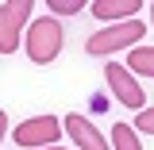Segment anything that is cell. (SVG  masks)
Returning a JSON list of instances; mask_svg holds the SVG:
<instances>
[{
  "label": "cell",
  "instance_id": "9",
  "mask_svg": "<svg viewBox=\"0 0 154 150\" xmlns=\"http://www.w3.org/2000/svg\"><path fill=\"white\" fill-rule=\"evenodd\" d=\"M112 150H143L139 135L131 131V123H116L112 127Z\"/></svg>",
  "mask_w": 154,
  "mask_h": 150
},
{
  "label": "cell",
  "instance_id": "8",
  "mask_svg": "<svg viewBox=\"0 0 154 150\" xmlns=\"http://www.w3.org/2000/svg\"><path fill=\"white\" fill-rule=\"evenodd\" d=\"M131 77H154V46H135L123 66Z\"/></svg>",
  "mask_w": 154,
  "mask_h": 150
},
{
  "label": "cell",
  "instance_id": "4",
  "mask_svg": "<svg viewBox=\"0 0 154 150\" xmlns=\"http://www.w3.org/2000/svg\"><path fill=\"white\" fill-rule=\"evenodd\" d=\"M31 0H8V4H0V54H16L19 46V31H23V23L31 16Z\"/></svg>",
  "mask_w": 154,
  "mask_h": 150
},
{
  "label": "cell",
  "instance_id": "7",
  "mask_svg": "<svg viewBox=\"0 0 154 150\" xmlns=\"http://www.w3.org/2000/svg\"><path fill=\"white\" fill-rule=\"evenodd\" d=\"M89 8L100 23H123V19H139L143 0H93Z\"/></svg>",
  "mask_w": 154,
  "mask_h": 150
},
{
  "label": "cell",
  "instance_id": "10",
  "mask_svg": "<svg viewBox=\"0 0 154 150\" xmlns=\"http://www.w3.org/2000/svg\"><path fill=\"white\" fill-rule=\"evenodd\" d=\"M81 8H85V0H50V4H46V16H77V12H81Z\"/></svg>",
  "mask_w": 154,
  "mask_h": 150
},
{
  "label": "cell",
  "instance_id": "14",
  "mask_svg": "<svg viewBox=\"0 0 154 150\" xmlns=\"http://www.w3.org/2000/svg\"><path fill=\"white\" fill-rule=\"evenodd\" d=\"M42 150H62V146H42Z\"/></svg>",
  "mask_w": 154,
  "mask_h": 150
},
{
  "label": "cell",
  "instance_id": "6",
  "mask_svg": "<svg viewBox=\"0 0 154 150\" xmlns=\"http://www.w3.org/2000/svg\"><path fill=\"white\" fill-rule=\"evenodd\" d=\"M66 131H69V139L77 142V150H108V139L100 135V127H96L89 115H81V112L66 115Z\"/></svg>",
  "mask_w": 154,
  "mask_h": 150
},
{
  "label": "cell",
  "instance_id": "2",
  "mask_svg": "<svg viewBox=\"0 0 154 150\" xmlns=\"http://www.w3.org/2000/svg\"><path fill=\"white\" fill-rule=\"evenodd\" d=\"M62 23L54 16H38L35 23H27V38H23V46H27V58L35 62V66H50L58 54H62Z\"/></svg>",
  "mask_w": 154,
  "mask_h": 150
},
{
  "label": "cell",
  "instance_id": "5",
  "mask_svg": "<svg viewBox=\"0 0 154 150\" xmlns=\"http://www.w3.org/2000/svg\"><path fill=\"white\" fill-rule=\"evenodd\" d=\"M104 77H108V89L116 93L119 104H127V108H135V112H143V104H146V89L139 85V77H131L119 62H108Z\"/></svg>",
  "mask_w": 154,
  "mask_h": 150
},
{
  "label": "cell",
  "instance_id": "1",
  "mask_svg": "<svg viewBox=\"0 0 154 150\" xmlns=\"http://www.w3.org/2000/svg\"><path fill=\"white\" fill-rule=\"evenodd\" d=\"M143 35H146V23H143V19L108 23V27H100V31L89 35L85 50L93 58H108V54H116V50H135V46H143Z\"/></svg>",
  "mask_w": 154,
  "mask_h": 150
},
{
  "label": "cell",
  "instance_id": "12",
  "mask_svg": "<svg viewBox=\"0 0 154 150\" xmlns=\"http://www.w3.org/2000/svg\"><path fill=\"white\" fill-rule=\"evenodd\" d=\"M4 131H8V112L0 108V139H4Z\"/></svg>",
  "mask_w": 154,
  "mask_h": 150
},
{
  "label": "cell",
  "instance_id": "3",
  "mask_svg": "<svg viewBox=\"0 0 154 150\" xmlns=\"http://www.w3.org/2000/svg\"><path fill=\"white\" fill-rule=\"evenodd\" d=\"M58 135H62V123L54 115H31L16 127V146H27V150H42V146H54Z\"/></svg>",
  "mask_w": 154,
  "mask_h": 150
},
{
  "label": "cell",
  "instance_id": "11",
  "mask_svg": "<svg viewBox=\"0 0 154 150\" xmlns=\"http://www.w3.org/2000/svg\"><path fill=\"white\" fill-rule=\"evenodd\" d=\"M131 131H143V135H154V108H143L139 112V119H135Z\"/></svg>",
  "mask_w": 154,
  "mask_h": 150
},
{
  "label": "cell",
  "instance_id": "13",
  "mask_svg": "<svg viewBox=\"0 0 154 150\" xmlns=\"http://www.w3.org/2000/svg\"><path fill=\"white\" fill-rule=\"evenodd\" d=\"M150 27H154V4H150Z\"/></svg>",
  "mask_w": 154,
  "mask_h": 150
}]
</instances>
